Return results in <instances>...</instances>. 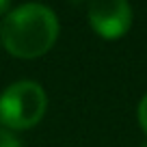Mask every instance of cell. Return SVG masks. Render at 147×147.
I'll list each match as a JSON object with an SVG mask.
<instances>
[{"instance_id": "6da1fadb", "label": "cell", "mask_w": 147, "mask_h": 147, "mask_svg": "<svg viewBox=\"0 0 147 147\" xmlns=\"http://www.w3.org/2000/svg\"><path fill=\"white\" fill-rule=\"evenodd\" d=\"M59 20L54 11L39 2H28L13 9L0 26V39L7 52L20 59H37L56 41Z\"/></svg>"}, {"instance_id": "7a4b0ae2", "label": "cell", "mask_w": 147, "mask_h": 147, "mask_svg": "<svg viewBox=\"0 0 147 147\" xmlns=\"http://www.w3.org/2000/svg\"><path fill=\"white\" fill-rule=\"evenodd\" d=\"M48 106L46 91L32 80H20L0 95V123L7 130H28L41 121Z\"/></svg>"}, {"instance_id": "3957f363", "label": "cell", "mask_w": 147, "mask_h": 147, "mask_svg": "<svg viewBox=\"0 0 147 147\" xmlns=\"http://www.w3.org/2000/svg\"><path fill=\"white\" fill-rule=\"evenodd\" d=\"M89 22L104 39H119L132 24L128 0H89Z\"/></svg>"}, {"instance_id": "277c9868", "label": "cell", "mask_w": 147, "mask_h": 147, "mask_svg": "<svg viewBox=\"0 0 147 147\" xmlns=\"http://www.w3.org/2000/svg\"><path fill=\"white\" fill-rule=\"evenodd\" d=\"M0 147H22V143L13 134V130H7L0 125Z\"/></svg>"}, {"instance_id": "5b68a950", "label": "cell", "mask_w": 147, "mask_h": 147, "mask_svg": "<svg viewBox=\"0 0 147 147\" xmlns=\"http://www.w3.org/2000/svg\"><path fill=\"white\" fill-rule=\"evenodd\" d=\"M138 123H141V128L145 130V134H147V93L143 95L141 104H138Z\"/></svg>"}, {"instance_id": "8992f818", "label": "cell", "mask_w": 147, "mask_h": 147, "mask_svg": "<svg viewBox=\"0 0 147 147\" xmlns=\"http://www.w3.org/2000/svg\"><path fill=\"white\" fill-rule=\"evenodd\" d=\"M9 5H11V0H0V15L9 9Z\"/></svg>"}]
</instances>
